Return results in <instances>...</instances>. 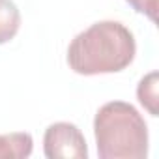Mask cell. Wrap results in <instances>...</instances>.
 I'll return each instance as SVG.
<instances>
[{"label": "cell", "mask_w": 159, "mask_h": 159, "mask_svg": "<svg viewBox=\"0 0 159 159\" xmlns=\"http://www.w3.org/2000/svg\"><path fill=\"white\" fill-rule=\"evenodd\" d=\"M125 2H129L139 13L150 17L152 21L157 19V4H159V0H125Z\"/></svg>", "instance_id": "52a82bcc"}, {"label": "cell", "mask_w": 159, "mask_h": 159, "mask_svg": "<svg viewBox=\"0 0 159 159\" xmlns=\"http://www.w3.org/2000/svg\"><path fill=\"white\" fill-rule=\"evenodd\" d=\"M45 155L49 159H86V140L77 125L58 122L47 127L43 137Z\"/></svg>", "instance_id": "3957f363"}, {"label": "cell", "mask_w": 159, "mask_h": 159, "mask_svg": "<svg viewBox=\"0 0 159 159\" xmlns=\"http://www.w3.org/2000/svg\"><path fill=\"white\" fill-rule=\"evenodd\" d=\"M137 96H139L140 105L152 116H157V73L155 71L150 73V75H146L140 81Z\"/></svg>", "instance_id": "8992f818"}, {"label": "cell", "mask_w": 159, "mask_h": 159, "mask_svg": "<svg viewBox=\"0 0 159 159\" xmlns=\"http://www.w3.org/2000/svg\"><path fill=\"white\" fill-rule=\"evenodd\" d=\"M135 52L129 28L116 21H101L75 36L67 49V64L79 75L118 73L133 62Z\"/></svg>", "instance_id": "6da1fadb"}, {"label": "cell", "mask_w": 159, "mask_h": 159, "mask_svg": "<svg viewBox=\"0 0 159 159\" xmlns=\"http://www.w3.org/2000/svg\"><path fill=\"white\" fill-rule=\"evenodd\" d=\"M94 135L101 159H142L148 153L146 122L129 103H105L96 114Z\"/></svg>", "instance_id": "7a4b0ae2"}, {"label": "cell", "mask_w": 159, "mask_h": 159, "mask_svg": "<svg viewBox=\"0 0 159 159\" xmlns=\"http://www.w3.org/2000/svg\"><path fill=\"white\" fill-rule=\"evenodd\" d=\"M32 135L11 133L0 135V159H25L32 153Z\"/></svg>", "instance_id": "277c9868"}, {"label": "cell", "mask_w": 159, "mask_h": 159, "mask_svg": "<svg viewBox=\"0 0 159 159\" xmlns=\"http://www.w3.org/2000/svg\"><path fill=\"white\" fill-rule=\"evenodd\" d=\"M21 26V13L11 0H0V45L13 39Z\"/></svg>", "instance_id": "5b68a950"}]
</instances>
